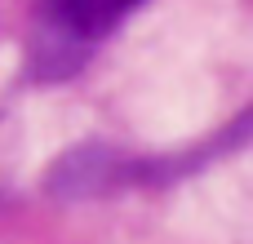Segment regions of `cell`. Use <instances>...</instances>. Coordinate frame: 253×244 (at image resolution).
Listing matches in <instances>:
<instances>
[{
  "label": "cell",
  "mask_w": 253,
  "mask_h": 244,
  "mask_svg": "<svg viewBox=\"0 0 253 244\" xmlns=\"http://www.w3.org/2000/svg\"><path fill=\"white\" fill-rule=\"evenodd\" d=\"M142 0H36L31 71L40 80L76 76L93 49L116 36Z\"/></svg>",
  "instance_id": "6da1fadb"
}]
</instances>
